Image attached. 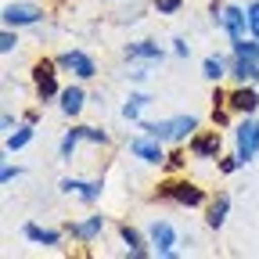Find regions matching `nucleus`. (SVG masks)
Here are the masks:
<instances>
[{
  "instance_id": "23",
  "label": "nucleus",
  "mask_w": 259,
  "mask_h": 259,
  "mask_svg": "<svg viewBox=\"0 0 259 259\" xmlns=\"http://www.w3.org/2000/svg\"><path fill=\"white\" fill-rule=\"evenodd\" d=\"M227 69H231V65H227L223 58H205V65H202V72H205V79H220V76H227Z\"/></svg>"
},
{
  "instance_id": "2",
  "label": "nucleus",
  "mask_w": 259,
  "mask_h": 259,
  "mask_svg": "<svg viewBox=\"0 0 259 259\" xmlns=\"http://www.w3.org/2000/svg\"><path fill=\"white\" fill-rule=\"evenodd\" d=\"M234 148H238L234 155L241 158V166L259 155V122H255V119H245V122L234 130Z\"/></svg>"
},
{
  "instance_id": "19",
  "label": "nucleus",
  "mask_w": 259,
  "mask_h": 259,
  "mask_svg": "<svg viewBox=\"0 0 259 259\" xmlns=\"http://www.w3.org/2000/svg\"><path fill=\"white\" fill-rule=\"evenodd\" d=\"M194 126H198V119H194V115H173V119H169V141H184Z\"/></svg>"
},
{
  "instance_id": "22",
  "label": "nucleus",
  "mask_w": 259,
  "mask_h": 259,
  "mask_svg": "<svg viewBox=\"0 0 259 259\" xmlns=\"http://www.w3.org/2000/svg\"><path fill=\"white\" fill-rule=\"evenodd\" d=\"M231 51L234 54H241V58H252V61H259V36L255 40H231Z\"/></svg>"
},
{
  "instance_id": "6",
  "label": "nucleus",
  "mask_w": 259,
  "mask_h": 259,
  "mask_svg": "<svg viewBox=\"0 0 259 259\" xmlns=\"http://www.w3.org/2000/svg\"><path fill=\"white\" fill-rule=\"evenodd\" d=\"M130 151H134L141 162H148V166H162V162H166V155H162V141H155L148 134H141V137L130 141Z\"/></svg>"
},
{
  "instance_id": "30",
  "label": "nucleus",
  "mask_w": 259,
  "mask_h": 259,
  "mask_svg": "<svg viewBox=\"0 0 259 259\" xmlns=\"http://www.w3.org/2000/svg\"><path fill=\"white\" fill-rule=\"evenodd\" d=\"M173 54H177V58H187V54H191V44H187L184 36H180V40H173Z\"/></svg>"
},
{
  "instance_id": "28",
  "label": "nucleus",
  "mask_w": 259,
  "mask_h": 259,
  "mask_svg": "<svg viewBox=\"0 0 259 259\" xmlns=\"http://www.w3.org/2000/svg\"><path fill=\"white\" fill-rule=\"evenodd\" d=\"M248 32H252V36H259V0H255V4H248Z\"/></svg>"
},
{
  "instance_id": "21",
  "label": "nucleus",
  "mask_w": 259,
  "mask_h": 259,
  "mask_svg": "<svg viewBox=\"0 0 259 259\" xmlns=\"http://www.w3.org/2000/svg\"><path fill=\"white\" fill-rule=\"evenodd\" d=\"M29 141H32V122L18 126L15 134H8V151H22V148H25Z\"/></svg>"
},
{
  "instance_id": "1",
  "label": "nucleus",
  "mask_w": 259,
  "mask_h": 259,
  "mask_svg": "<svg viewBox=\"0 0 259 259\" xmlns=\"http://www.w3.org/2000/svg\"><path fill=\"white\" fill-rule=\"evenodd\" d=\"M158 198H169V202H177V205L194 209V205L205 202V191L194 187V184H187V180H166V184H158Z\"/></svg>"
},
{
  "instance_id": "17",
  "label": "nucleus",
  "mask_w": 259,
  "mask_h": 259,
  "mask_svg": "<svg viewBox=\"0 0 259 259\" xmlns=\"http://www.w3.org/2000/svg\"><path fill=\"white\" fill-rule=\"evenodd\" d=\"M119 234H122V245H126V252H130V255H137V259H144V255H148V245H144L141 231H134L130 223H122V227H119Z\"/></svg>"
},
{
  "instance_id": "3",
  "label": "nucleus",
  "mask_w": 259,
  "mask_h": 259,
  "mask_svg": "<svg viewBox=\"0 0 259 259\" xmlns=\"http://www.w3.org/2000/svg\"><path fill=\"white\" fill-rule=\"evenodd\" d=\"M54 65L58 61H36L32 65V87H36V97L40 101H51V97L58 94V83H54Z\"/></svg>"
},
{
  "instance_id": "26",
  "label": "nucleus",
  "mask_w": 259,
  "mask_h": 259,
  "mask_svg": "<svg viewBox=\"0 0 259 259\" xmlns=\"http://www.w3.org/2000/svg\"><path fill=\"white\" fill-rule=\"evenodd\" d=\"M79 130V137L83 141H94V144H108V134L105 130H97V126H76Z\"/></svg>"
},
{
  "instance_id": "18",
  "label": "nucleus",
  "mask_w": 259,
  "mask_h": 259,
  "mask_svg": "<svg viewBox=\"0 0 259 259\" xmlns=\"http://www.w3.org/2000/svg\"><path fill=\"white\" fill-rule=\"evenodd\" d=\"M227 212H231V198H227V194H216V202L205 212V223L212 227V231H220V227L227 223Z\"/></svg>"
},
{
  "instance_id": "15",
  "label": "nucleus",
  "mask_w": 259,
  "mask_h": 259,
  "mask_svg": "<svg viewBox=\"0 0 259 259\" xmlns=\"http://www.w3.org/2000/svg\"><path fill=\"white\" fill-rule=\"evenodd\" d=\"M83 105H87V94H83V87H65L61 90V112L65 115H79L83 112Z\"/></svg>"
},
{
  "instance_id": "25",
  "label": "nucleus",
  "mask_w": 259,
  "mask_h": 259,
  "mask_svg": "<svg viewBox=\"0 0 259 259\" xmlns=\"http://www.w3.org/2000/svg\"><path fill=\"white\" fill-rule=\"evenodd\" d=\"M83 137H79V130H69V134L61 137V148H58V155L61 158H72V151H76V144H79Z\"/></svg>"
},
{
  "instance_id": "27",
  "label": "nucleus",
  "mask_w": 259,
  "mask_h": 259,
  "mask_svg": "<svg viewBox=\"0 0 259 259\" xmlns=\"http://www.w3.org/2000/svg\"><path fill=\"white\" fill-rule=\"evenodd\" d=\"M18 47V36H15V32H11V25L4 29V36H0V54H11Z\"/></svg>"
},
{
  "instance_id": "9",
  "label": "nucleus",
  "mask_w": 259,
  "mask_h": 259,
  "mask_svg": "<svg viewBox=\"0 0 259 259\" xmlns=\"http://www.w3.org/2000/svg\"><path fill=\"white\" fill-rule=\"evenodd\" d=\"M220 25L227 29V36H231V40H241L245 29H248V11H241V8H234V4H227V8L220 11Z\"/></svg>"
},
{
  "instance_id": "14",
  "label": "nucleus",
  "mask_w": 259,
  "mask_h": 259,
  "mask_svg": "<svg viewBox=\"0 0 259 259\" xmlns=\"http://www.w3.org/2000/svg\"><path fill=\"white\" fill-rule=\"evenodd\" d=\"M126 58L130 61H134V58H141V61H162V47L155 40H137V44H126Z\"/></svg>"
},
{
  "instance_id": "31",
  "label": "nucleus",
  "mask_w": 259,
  "mask_h": 259,
  "mask_svg": "<svg viewBox=\"0 0 259 259\" xmlns=\"http://www.w3.org/2000/svg\"><path fill=\"white\" fill-rule=\"evenodd\" d=\"M18 177H22V169H18V166H15V169H11V166L0 169V180H4V184H11V180H18Z\"/></svg>"
},
{
  "instance_id": "8",
  "label": "nucleus",
  "mask_w": 259,
  "mask_h": 259,
  "mask_svg": "<svg viewBox=\"0 0 259 259\" xmlns=\"http://www.w3.org/2000/svg\"><path fill=\"white\" fill-rule=\"evenodd\" d=\"M61 191H65V194H76V198H83V202L90 205V202L101 198L105 184H101V180H72V177H65V180H61Z\"/></svg>"
},
{
  "instance_id": "13",
  "label": "nucleus",
  "mask_w": 259,
  "mask_h": 259,
  "mask_svg": "<svg viewBox=\"0 0 259 259\" xmlns=\"http://www.w3.org/2000/svg\"><path fill=\"white\" fill-rule=\"evenodd\" d=\"M101 231H105V216H87L83 223H72V227H69V234H72L76 241H87V245L101 234Z\"/></svg>"
},
{
  "instance_id": "5",
  "label": "nucleus",
  "mask_w": 259,
  "mask_h": 259,
  "mask_svg": "<svg viewBox=\"0 0 259 259\" xmlns=\"http://www.w3.org/2000/svg\"><path fill=\"white\" fill-rule=\"evenodd\" d=\"M58 65H61V69H69L76 79H90V76H97L94 58H90V54H83V51H65V54L58 58Z\"/></svg>"
},
{
  "instance_id": "16",
  "label": "nucleus",
  "mask_w": 259,
  "mask_h": 259,
  "mask_svg": "<svg viewBox=\"0 0 259 259\" xmlns=\"http://www.w3.org/2000/svg\"><path fill=\"white\" fill-rule=\"evenodd\" d=\"M22 234H25V241L44 245V248H51V245H58V241H61V234H58V231H47V227H36V223H25V227H22Z\"/></svg>"
},
{
  "instance_id": "4",
  "label": "nucleus",
  "mask_w": 259,
  "mask_h": 259,
  "mask_svg": "<svg viewBox=\"0 0 259 259\" xmlns=\"http://www.w3.org/2000/svg\"><path fill=\"white\" fill-rule=\"evenodd\" d=\"M148 245H151L158 255H173V245H177V231H173V223L155 220V223L148 227Z\"/></svg>"
},
{
  "instance_id": "10",
  "label": "nucleus",
  "mask_w": 259,
  "mask_h": 259,
  "mask_svg": "<svg viewBox=\"0 0 259 259\" xmlns=\"http://www.w3.org/2000/svg\"><path fill=\"white\" fill-rule=\"evenodd\" d=\"M191 155L194 158H220V134L209 130V134H194L191 137Z\"/></svg>"
},
{
  "instance_id": "32",
  "label": "nucleus",
  "mask_w": 259,
  "mask_h": 259,
  "mask_svg": "<svg viewBox=\"0 0 259 259\" xmlns=\"http://www.w3.org/2000/svg\"><path fill=\"white\" fill-rule=\"evenodd\" d=\"M238 166H241V158H238V155H234V158H223V162H220V169H223V173H234Z\"/></svg>"
},
{
  "instance_id": "20",
  "label": "nucleus",
  "mask_w": 259,
  "mask_h": 259,
  "mask_svg": "<svg viewBox=\"0 0 259 259\" xmlns=\"http://www.w3.org/2000/svg\"><path fill=\"white\" fill-rule=\"evenodd\" d=\"M151 105V97L148 94H130V101L122 105V119H130V122H137L141 119V112Z\"/></svg>"
},
{
  "instance_id": "29",
  "label": "nucleus",
  "mask_w": 259,
  "mask_h": 259,
  "mask_svg": "<svg viewBox=\"0 0 259 259\" xmlns=\"http://www.w3.org/2000/svg\"><path fill=\"white\" fill-rule=\"evenodd\" d=\"M180 4H184V0H155L158 15H173V11H180Z\"/></svg>"
},
{
  "instance_id": "12",
  "label": "nucleus",
  "mask_w": 259,
  "mask_h": 259,
  "mask_svg": "<svg viewBox=\"0 0 259 259\" xmlns=\"http://www.w3.org/2000/svg\"><path fill=\"white\" fill-rule=\"evenodd\" d=\"M227 65H231V76H234L238 83H255V79H259V61H252V58L234 54Z\"/></svg>"
},
{
  "instance_id": "7",
  "label": "nucleus",
  "mask_w": 259,
  "mask_h": 259,
  "mask_svg": "<svg viewBox=\"0 0 259 259\" xmlns=\"http://www.w3.org/2000/svg\"><path fill=\"white\" fill-rule=\"evenodd\" d=\"M44 18V11L36 8V4H8L4 8V25H11V29H18V25H36Z\"/></svg>"
},
{
  "instance_id": "11",
  "label": "nucleus",
  "mask_w": 259,
  "mask_h": 259,
  "mask_svg": "<svg viewBox=\"0 0 259 259\" xmlns=\"http://www.w3.org/2000/svg\"><path fill=\"white\" fill-rule=\"evenodd\" d=\"M255 105H259V97H255V90L252 87H238L231 97H227V108H231V112H238V115H252L255 112Z\"/></svg>"
},
{
  "instance_id": "33",
  "label": "nucleus",
  "mask_w": 259,
  "mask_h": 259,
  "mask_svg": "<svg viewBox=\"0 0 259 259\" xmlns=\"http://www.w3.org/2000/svg\"><path fill=\"white\" fill-rule=\"evenodd\" d=\"M166 162H169V169H180V166H184V155L173 151V155H166Z\"/></svg>"
},
{
  "instance_id": "24",
  "label": "nucleus",
  "mask_w": 259,
  "mask_h": 259,
  "mask_svg": "<svg viewBox=\"0 0 259 259\" xmlns=\"http://www.w3.org/2000/svg\"><path fill=\"white\" fill-rule=\"evenodd\" d=\"M148 137H155V141H169V119H162V122H144L141 126Z\"/></svg>"
}]
</instances>
